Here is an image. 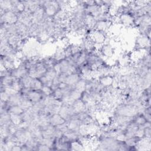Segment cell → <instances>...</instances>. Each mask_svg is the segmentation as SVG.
Masks as SVG:
<instances>
[{"label":"cell","mask_w":151,"mask_h":151,"mask_svg":"<svg viewBox=\"0 0 151 151\" xmlns=\"http://www.w3.org/2000/svg\"><path fill=\"white\" fill-rule=\"evenodd\" d=\"M18 22V14L12 10L1 11V24L12 25Z\"/></svg>","instance_id":"obj_1"},{"label":"cell","mask_w":151,"mask_h":151,"mask_svg":"<svg viewBox=\"0 0 151 151\" xmlns=\"http://www.w3.org/2000/svg\"><path fill=\"white\" fill-rule=\"evenodd\" d=\"M99 53L103 57L109 58L113 55L114 48L110 44L104 43L100 47Z\"/></svg>","instance_id":"obj_2"}]
</instances>
